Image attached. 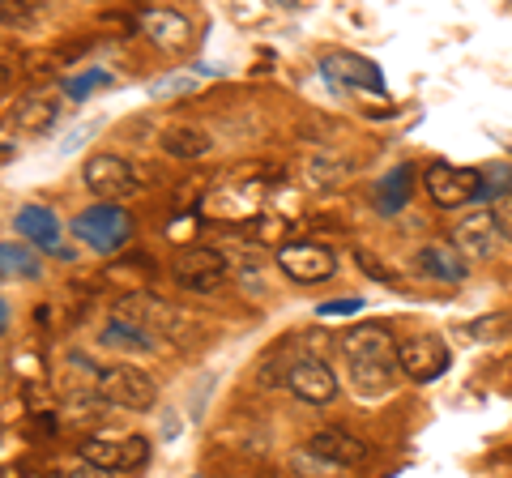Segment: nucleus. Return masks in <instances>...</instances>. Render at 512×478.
I'll list each match as a JSON object with an SVG mask.
<instances>
[{"mask_svg": "<svg viewBox=\"0 0 512 478\" xmlns=\"http://www.w3.org/2000/svg\"><path fill=\"white\" fill-rule=\"evenodd\" d=\"M346 363H350V385L359 397H384L393 389L397 376V346L393 333L384 325H359L355 333H346Z\"/></svg>", "mask_w": 512, "mask_h": 478, "instance_id": "f257e3e1", "label": "nucleus"}, {"mask_svg": "<svg viewBox=\"0 0 512 478\" xmlns=\"http://www.w3.org/2000/svg\"><path fill=\"white\" fill-rule=\"evenodd\" d=\"M73 235H77V244H86L90 252L111 257V252H120L128 239H133V214L120 210V205H90V210L73 218Z\"/></svg>", "mask_w": 512, "mask_h": 478, "instance_id": "f03ea898", "label": "nucleus"}, {"mask_svg": "<svg viewBox=\"0 0 512 478\" xmlns=\"http://www.w3.org/2000/svg\"><path fill=\"white\" fill-rule=\"evenodd\" d=\"M111 321L116 325H128V329H137L141 338H150L154 346L158 342H167L180 333V312H175L171 304H163V299H154V295H128L116 304V312H111Z\"/></svg>", "mask_w": 512, "mask_h": 478, "instance_id": "7ed1b4c3", "label": "nucleus"}, {"mask_svg": "<svg viewBox=\"0 0 512 478\" xmlns=\"http://www.w3.org/2000/svg\"><path fill=\"white\" fill-rule=\"evenodd\" d=\"M99 397L107 406H120V410H154L158 402V385L150 372L133 368V363H111L99 376Z\"/></svg>", "mask_w": 512, "mask_h": 478, "instance_id": "20e7f679", "label": "nucleus"}, {"mask_svg": "<svg viewBox=\"0 0 512 478\" xmlns=\"http://www.w3.org/2000/svg\"><path fill=\"white\" fill-rule=\"evenodd\" d=\"M82 180H86L90 193L99 197V205H120L133 193H141L137 167L128 163V158H120V154H94L86 163V171H82Z\"/></svg>", "mask_w": 512, "mask_h": 478, "instance_id": "39448f33", "label": "nucleus"}, {"mask_svg": "<svg viewBox=\"0 0 512 478\" xmlns=\"http://www.w3.org/2000/svg\"><path fill=\"white\" fill-rule=\"evenodd\" d=\"M427 197L440 205V210H461L470 201H483V171L474 167H453V163H431L427 175Z\"/></svg>", "mask_w": 512, "mask_h": 478, "instance_id": "423d86ee", "label": "nucleus"}, {"mask_svg": "<svg viewBox=\"0 0 512 478\" xmlns=\"http://www.w3.org/2000/svg\"><path fill=\"white\" fill-rule=\"evenodd\" d=\"M278 269L299 286H316V282L333 278L338 257H333L325 244H316V239H291V244L278 248Z\"/></svg>", "mask_w": 512, "mask_h": 478, "instance_id": "0eeeda50", "label": "nucleus"}, {"mask_svg": "<svg viewBox=\"0 0 512 478\" xmlns=\"http://www.w3.org/2000/svg\"><path fill=\"white\" fill-rule=\"evenodd\" d=\"M171 274H175V282H180L184 291L205 295V291H214V286H222V278H227V257H222L218 248L192 244L184 252H175Z\"/></svg>", "mask_w": 512, "mask_h": 478, "instance_id": "6e6552de", "label": "nucleus"}, {"mask_svg": "<svg viewBox=\"0 0 512 478\" xmlns=\"http://www.w3.org/2000/svg\"><path fill=\"white\" fill-rule=\"evenodd\" d=\"M397 363H402V372L410 380L431 385V380H440L448 372V346L436 338V333H427V338H410V342L397 346Z\"/></svg>", "mask_w": 512, "mask_h": 478, "instance_id": "1a4fd4ad", "label": "nucleus"}, {"mask_svg": "<svg viewBox=\"0 0 512 478\" xmlns=\"http://www.w3.org/2000/svg\"><path fill=\"white\" fill-rule=\"evenodd\" d=\"M286 389L308 406H325L338 397V376H333V368L325 359H299L295 368L286 372Z\"/></svg>", "mask_w": 512, "mask_h": 478, "instance_id": "9d476101", "label": "nucleus"}, {"mask_svg": "<svg viewBox=\"0 0 512 478\" xmlns=\"http://www.w3.org/2000/svg\"><path fill=\"white\" fill-rule=\"evenodd\" d=\"M329 82H338L346 90H372V94H384V73L380 65H372L367 56H355V52H329L320 60Z\"/></svg>", "mask_w": 512, "mask_h": 478, "instance_id": "9b49d317", "label": "nucleus"}, {"mask_svg": "<svg viewBox=\"0 0 512 478\" xmlns=\"http://www.w3.org/2000/svg\"><path fill=\"white\" fill-rule=\"evenodd\" d=\"M453 248L461 252L466 261H487L495 257V248H500V227H495L491 210H474L457 222L453 231Z\"/></svg>", "mask_w": 512, "mask_h": 478, "instance_id": "f8f14e48", "label": "nucleus"}, {"mask_svg": "<svg viewBox=\"0 0 512 478\" xmlns=\"http://www.w3.org/2000/svg\"><path fill=\"white\" fill-rule=\"evenodd\" d=\"M137 26H141V35H146L154 47H163V52H180V47H188V39H192V22L180 9H141Z\"/></svg>", "mask_w": 512, "mask_h": 478, "instance_id": "ddd939ff", "label": "nucleus"}, {"mask_svg": "<svg viewBox=\"0 0 512 478\" xmlns=\"http://www.w3.org/2000/svg\"><path fill=\"white\" fill-rule=\"evenodd\" d=\"M60 120V90H30L26 99H18V107H13L9 124L18 133H47L52 124Z\"/></svg>", "mask_w": 512, "mask_h": 478, "instance_id": "4468645a", "label": "nucleus"}, {"mask_svg": "<svg viewBox=\"0 0 512 478\" xmlns=\"http://www.w3.org/2000/svg\"><path fill=\"white\" fill-rule=\"evenodd\" d=\"M308 453L329 461V466H359L367 457V444L359 436L342 432V427H320V432L308 440Z\"/></svg>", "mask_w": 512, "mask_h": 478, "instance_id": "2eb2a0df", "label": "nucleus"}, {"mask_svg": "<svg viewBox=\"0 0 512 478\" xmlns=\"http://www.w3.org/2000/svg\"><path fill=\"white\" fill-rule=\"evenodd\" d=\"M13 227H18L22 239H30V244L43 248V252H56V244H60V222L47 205H22V210L13 214Z\"/></svg>", "mask_w": 512, "mask_h": 478, "instance_id": "dca6fc26", "label": "nucleus"}, {"mask_svg": "<svg viewBox=\"0 0 512 478\" xmlns=\"http://www.w3.org/2000/svg\"><path fill=\"white\" fill-rule=\"evenodd\" d=\"M414 265H419L427 278L448 282V286L466 282V257H461V252H457L453 244H427V248H419V257H414Z\"/></svg>", "mask_w": 512, "mask_h": 478, "instance_id": "f3484780", "label": "nucleus"}, {"mask_svg": "<svg viewBox=\"0 0 512 478\" xmlns=\"http://www.w3.org/2000/svg\"><path fill=\"white\" fill-rule=\"evenodd\" d=\"M410 193H414V167L410 163H397L393 171L380 175L372 201H376L380 214H402L406 205H410Z\"/></svg>", "mask_w": 512, "mask_h": 478, "instance_id": "a211bd4d", "label": "nucleus"}, {"mask_svg": "<svg viewBox=\"0 0 512 478\" xmlns=\"http://www.w3.org/2000/svg\"><path fill=\"white\" fill-rule=\"evenodd\" d=\"M99 376H103V368H94L82 350H73V355L64 359L60 389L69 393V397H90V393H99Z\"/></svg>", "mask_w": 512, "mask_h": 478, "instance_id": "6ab92c4d", "label": "nucleus"}, {"mask_svg": "<svg viewBox=\"0 0 512 478\" xmlns=\"http://www.w3.org/2000/svg\"><path fill=\"white\" fill-rule=\"evenodd\" d=\"M39 282L43 261L26 244H0V282Z\"/></svg>", "mask_w": 512, "mask_h": 478, "instance_id": "aec40b11", "label": "nucleus"}, {"mask_svg": "<svg viewBox=\"0 0 512 478\" xmlns=\"http://www.w3.org/2000/svg\"><path fill=\"white\" fill-rule=\"evenodd\" d=\"M205 205H210V214L244 218V214H256V205H261V188H256V184H244V188H222V193H214Z\"/></svg>", "mask_w": 512, "mask_h": 478, "instance_id": "412c9836", "label": "nucleus"}, {"mask_svg": "<svg viewBox=\"0 0 512 478\" xmlns=\"http://www.w3.org/2000/svg\"><path fill=\"white\" fill-rule=\"evenodd\" d=\"M303 175H308V184H312V188H338L346 175H350V163H346L342 154H333V150H320V154L308 158Z\"/></svg>", "mask_w": 512, "mask_h": 478, "instance_id": "4be33fe9", "label": "nucleus"}, {"mask_svg": "<svg viewBox=\"0 0 512 478\" xmlns=\"http://www.w3.org/2000/svg\"><path fill=\"white\" fill-rule=\"evenodd\" d=\"M210 133H201V129H192V124H175V129L163 133V150L171 158H201V154H210Z\"/></svg>", "mask_w": 512, "mask_h": 478, "instance_id": "5701e85b", "label": "nucleus"}, {"mask_svg": "<svg viewBox=\"0 0 512 478\" xmlns=\"http://www.w3.org/2000/svg\"><path fill=\"white\" fill-rule=\"evenodd\" d=\"M103 86H111V73L107 69H90V73H77V77H64L60 82V94H69V99H77V103H86L94 90H103Z\"/></svg>", "mask_w": 512, "mask_h": 478, "instance_id": "b1692460", "label": "nucleus"}, {"mask_svg": "<svg viewBox=\"0 0 512 478\" xmlns=\"http://www.w3.org/2000/svg\"><path fill=\"white\" fill-rule=\"evenodd\" d=\"M82 461H86V466H99V470L116 474L120 470V444H111V440H86L82 444Z\"/></svg>", "mask_w": 512, "mask_h": 478, "instance_id": "393cba45", "label": "nucleus"}, {"mask_svg": "<svg viewBox=\"0 0 512 478\" xmlns=\"http://www.w3.org/2000/svg\"><path fill=\"white\" fill-rule=\"evenodd\" d=\"M99 342H103V346H120V350H154V342H150V338H141L137 329L116 325V321H111V325L99 333Z\"/></svg>", "mask_w": 512, "mask_h": 478, "instance_id": "a878e982", "label": "nucleus"}, {"mask_svg": "<svg viewBox=\"0 0 512 478\" xmlns=\"http://www.w3.org/2000/svg\"><path fill=\"white\" fill-rule=\"evenodd\" d=\"M500 197H512V163L483 171V201H500Z\"/></svg>", "mask_w": 512, "mask_h": 478, "instance_id": "bb28decb", "label": "nucleus"}, {"mask_svg": "<svg viewBox=\"0 0 512 478\" xmlns=\"http://www.w3.org/2000/svg\"><path fill=\"white\" fill-rule=\"evenodd\" d=\"M103 124H107L103 116H94V120H86V124H77V129H69V133H64V141H60V154H77L94 133H103Z\"/></svg>", "mask_w": 512, "mask_h": 478, "instance_id": "cd10ccee", "label": "nucleus"}, {"mask_svg": "<svg viewBox=\"0 0 512 478\" xmlns=\"http://www.w3.org/2000/svg\"><path fill=\"white\" fill-rule=\"evenodd\" d=\"M146 457H150V440L146 436H128L120 444V470H141L146 466Z\"/></svg>", "mask_w": 512, "mask_h": 478, "instance_id": "c85d7f7f", "label": "nucleus"}, {"mask_svg": "<svg viewBox=\"0 0 512 478\" xmlns=\"http://www.w3.org/2000/svg\"><path fill=\"white\" fill-rule=\"evenodd\" d=\"M192 86H197V77L175 73V77H167V82H154V86H150V94H154V99H171V94H188Z\"/></svg>", "mask_w": 512, "mask_h": 478, "instance_id": "c756f323", "label": "nucleus"}, {"mask_svg": "<svg viewBox=\"0 0 512 478\" xmlns=\"http://www.w3.org/2000/svg\"><path fill=\"white\" fill-rule=\"evenodd\" d=\"M491 218H495V227H500V239L512 244V197L491 201Z\"/></svg>", "mask_w": 512, "mask_h": 478, "instance_id": "7c9ffc66", "label": "nucleus"}, {"mask_svg": "<svg viewBox=\"0 0 512 478\" xmlns=\"http://www.w3.org/2000/svg\"><path fill=\"white\" fill-rule=\"evenodd\" d=\"M320 316H350V312H363V299H329V304L316 308Z\"/></svg>", "mask_w": 512, "mask_h": 478, "instance_id": "2f4dec72", "label": "nucleus"}, {"mask_svg": "<svg viewBox=\"0 0 512 478\" xmlns=\"http://www.w3.org/2000/svg\"><path fill=\"white\" fill-rule=\"evenodd\" d=\"M355 261H359V269H367V274H372L376 282H393V274L372 257V252H355Z\"/></svg>", "mask_w": 512, "mask_h": 478, "instance_id": "473e14b6", "label": "nucleus"}, {"mask_svg": "<svg viewBox=\"0 0 512 478\" xmlns=\"http://www.w3.org/2000/svg\"><path fill=\"white\" fill-rule=\"evenodd\" d=\"M69 478H111V470H99V466H86V461H82V466H77Z\"/></svg>", "mask_w": 512, "mask_h": 478, "instance_id": "72a5a7b5", "label": "nucleus"}, {"mask_svg": "<svg viewBox=\"0 0 512 478\" xmlns=\"http://www.w3.org/2000/svg\"><path fill=\"white\" fill-rule=\"evenodd\" d=\"M9 329V308H5V299H0V333Z\"/></svg>", "mask_w": 512, "mask_h": 478, "instance_id": "f704fd0d", "label": "nucleus"}, {"mask_svg": "<svg viewBox=\"0 0 512 478\" xmlns=\"http://www.w3.org/2000/svg\"><path fill=\"white\" fill-rule=\"evenodd\" d=\"M192 478H201V474H192Z\"/></svg>", "mask_w": 512, "mask_h": 478, "instance_id": "c9c22d12", "label": "nucleus"}]
</instances>
